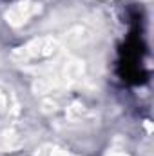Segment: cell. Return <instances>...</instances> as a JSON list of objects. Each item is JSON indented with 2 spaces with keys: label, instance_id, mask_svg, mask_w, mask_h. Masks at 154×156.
<instances>
[{
  "label": "cell",
  "instance_id": "obj_1",
  "mask_svg": "<svg viewBox=\"0 0 154 156\" xmlns=\"http://www.w3.org/2000/svg\"><path fill=\"white\" fill-rule=\"evenodd\" d=\"M118 75L123 82L127 83H132V85H138V83H143L147 73L145 69L142 67V64H125V62H120L118 66Z\"/></svg>",
  "mask_w": 154,
  "mask_h": 156
}]
</instances>
